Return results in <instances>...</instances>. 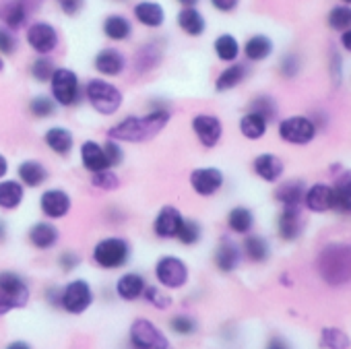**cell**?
<instances>
[{
    "label": "cell",
    "instance_id": "cell-1",
    "mask_svg": "<svg viewBox=\"0 0 351 349\" xmlns=\"http://www.w3.org/2000/svg\"><path fill=\"white\" fill-rule=\"evenodd\" d=\"M169 122V110L165 106H153L143 116H126L110 126L108 136L118 143H145L157 136Z\"/></svg>",
    "mask_w": 351,
    "mask_h": 349
},
{
    "label": "cell",
    "instance_id": "cell-2",
    "mask_svg": "<svg viewBox=\"0 0 351 349\" xmlns=\"http://www.w3.org/2000/svg\"><path fill=\"white\" fill-rule=\"evenodd\" d=\"M316 271L318 277L330 287H341L351 283V244L347 242L326 244L318 252Z\"/></svg>",
    "mask_w": 351,
    "mask_h": 349
},
{
    "label": "cell",
    "instance_id": "cell-3",
    "mask_svg": "<svg viewBox=\"0 0 351 349\" xmlns=\"http://www.w3.org/2000/svg\"><path fill=\"white\" fill-rule=\"evenodd\" d=\"M83 97L87 99V104L101 116H112L116 114L120 108H122V101H124V95L122 91L106 81L104 77L99 79H89L83 87Z\"/></svg>",
    "mask_w": 351,
    "mask_h": 349
},
{
    "label": "cell",
    "instance_id": "cell-4",
    "mask_svg": "<svg viewBox=\"0 0 351 349\" xmlns=\"http://www.w3.org/2000/svg\"><path fill=\"white\" fill-rule=\"evenodd\" d=\"M93 263L104 271L122 269L130 261V244L120 236H110L99 240L91 252Z\"/></svg>",
    "mask_w": 351,
    "mask_h": 349
},
{
    "label": "cell",
    "instance_id": "cell-5",
    "mask_svg": "<svg viewBox=\"0 0 351 349\" xmlns=\"http://www.w3.org/2000/svg\"><path fill=\"white\" fill-rule=\"evenodd\" d=\"M50 93L52 99L62 108H73L83 99V87L79 75L73 69H56L50 79Z\"/></svg>",
    "mask_w": 351,
    "mask_h": 349
},
{
    "label": "cell",
    "instance_id": "cell-6",
    "mask_svg": "<svg viewBox=\"0 0 351 349\" xmlns=\"http://www.w3.org/2000/svg\"><path fill=\"white\" fill-rule=\"evenodd\" d=\"M189 265L173 254H165L155 263V279L163 289H182L189 283Z\"/></svg>",
    "mask_w": 351,
    "mask_h": 349
},
{
    "label": "cell",
    "instance_id": "cell-7",
    "mask_svg": "<svg viewBox=\"0 0 351 349\" xmlns=\"http://www.w3.org/2000/svg\"><path fill=\"white\" fill-rule=\"evenodd\" d=\"M128 341L132 349H169V339L149 318L132 320L128 328Z\"/></svg>",
    "mask_w": 351,
    "mask_h": 349
},
{
    "label": "cell",
    "instance_id": "cell-8",
    "mask_svg": "<svg viewBox=\"0 0 351 349\" xmlns=\"http://www.w3.org/2000/svg\"><path fill=\"white\" fill-rule=\"evenodd\" d=\"M93 289L85 279H73L60 289V308L73 316L83 314L93 304Z\"/></svg>",
    "mask_w": 351,
    "mask_h": 349
},
{
    "label": "cell",
    "instance_id": "cell-9",
    "mask_svg": "<svg viewBox=\"0 0 351 349\" xmlns=\"http://www.w3.org/2000/svg\"><path fill=\"white\" fill-rule=\"evenodd\" d=\"M281 141L291 145H308L316 136V124L308 116H289L283 118L277 126Z\"/></svg>",
    "mask_w": 351,
    "mask_h": 349
},
{
    "label": "cell",
    "instance_id": "cell-10",
    "mask_svg": "<svg viewBox=\"0 0 351 349\" xmlns=\"http://www.w3.org/2000/svg\"><path fill=\"white\" fill-rule=\"evenodd\" d=\"M25 40H27L29 48L40 56L52 54L60 44V36H58L56 27L52 23H46V21H34L27 27Z\"/></svg>",
    "mask_w": 351,
    "mask_h": 349
},
{
    "label": "cell",
    "instance_id": "cell-11",
    "mask_svg": "<svg viewBox=\"0 0 351 349\" xmlns=\"http://www.w3.org/2000/svg\"><path fill=\"white\" fill-rule=\"evenodd\" d=\"M191 189L195 191V195L199 197H213L223 189V171L215 165H203V167H195L189 176Z\"/></svg>",
    "mask_w": 351,
    "mask_h": 349
},
{
    "label": "cell",
    "instance_id": "cell-12",
    "mask_svg": "<svg viewBox=\"0 0 351 349\" xmlns=\"http://www.w3.org/2000/svg\"><path fill=\"white\" fill-rule=\"evenodd\" d=\"M191 128L195 132V136L199 139V143L207 149L219 145L221 136H223V124L215 114H197L193 116Z\"/></svg>",
    "mask_w": 351,
    "mask_h": 349
},
{
    "label": "cell",
    "instance_id": "cell-13",
    "mask_svg": "<svg viewBox=\"0 0 351 349\" xmlns=\"http://www.w3.org/2000/svg\"><path fill=\"white\" fill-rule=\"evenodd\" d=\"M73 209V199L66 191L62 189H48L40 197V211L48 219H62L71 213Z\"/></svg>",
    "mask_w": 351,
    "mask_h": 349
},
{
    "label": "cell",
    "instance_id": "cell-14",
    "mask_svg": "<svg viewBox=\"0 0 351 349\" xmlns=\"http://www.w3.org/2000/svg\"><path fill=\"white\" fill-rule=\"evenodd\" d=\"M182 219L184 215L180 213V209H176L173 205H163L153 219V234L159 240H176L178 230L182 226Z\"/></svg>",
    "mask_w": 351,
    "mask_h": 349
},
{
    "label": "cell",
    "instance_id": "cell-15",
    "mask_svg": "<svg viewBox=\"0 0 351 349\" xmlns=\"http://www.w3.org/2000/svg\"><path fill=\"white\" fill-rule=\"evenodd\" d=\"M0 291L15 304V308H25L29 302V285L15 271H0Z\"/></svg>",
    "mask_w": 351,
    "mask_h": 349
},
{
    "label": "cell",
    "instance_id": "cell-16",
    "mask_svg": "<svg viewBox=\"0 0 351 349\" xmlns=\"http://www.w3.org/2000/svg\"><path fill=\"white\" fill-rule=\"evenodd\" d=\"M126 56L118 48H101L93 58V69L101 77H120L126 71Z\"/></svg>",
    "mask_w": 351,
    "mask_h": 349
},
{
    "label": "cell",
    "instance_id": "cell-17",
    "mask_svg": "<svg viewBox=\"0 0 351 349\" xmlns=\"http://www.w3.org/2000/svg\"><path fill=\"white\" fill-rule=\"evenodd\" d=\"M304 230V219L300 213V207H283L277 217V234L285 242H293L300 238Z\"/></svg>",
    "mask_w": 351,
    "mask_h": 349
},
{
    "label": "cell",
    "instance_id": "cell-18",
    "mask_svg": "<svg viewBox=\"0 0 351 349\" xmlns=\"http://www.w3.org/2000/svg\"><path fill=\"white\" fill-rule=\"evenodd\" d=\"M48 167L40 159H25L17 167V180L25 189H40L48 180Z\"/></svg>",
    "mask_w": 351,
    "mask_h": 349
},
{
    "label": "cell",
    "instance_id": "cell-19",
    "mask_svg": "<svg viewBox=\"0 0 351 349\" xmlns=\"http://www.w3.org/2000/svg\"><path fill=\"white\" fill-rule=\"evenodd\" d=\"M240 261H242V248H240L234 240L223 238V240L217 244L215 254H213L215 267H217L221 273H232V271L238 269Z\"/></svg>",
    "mask_w": 351,
    "mask_h": 349
},
{
    "label": "cell",
    "instance_id": "cell-20",
    "mask_svg": "<svg viewBox=\"0 0 351 349\" xmlns=\"http://www.w3.org/2000/svg\"><path fill=\"white\" fill-rule=\"evenodd\" d=\"M79 157H81V165L89 173H95V171H101V169H108L110 167V161L106 157L104 145H99L97 141H85V143H81Z\"/></svg>",
    "mask_w": 351,
    "mask_h": 349
},
{
    "label": "cell",
    "instance_id": "cell-21",
    "mask_svg": "<svg viewBox=\"0 0 351 349\" xmlns=\"http://www.w3.org/2000/svg\"><path fill=\"white\" fill-rule=\"evenodd\" d=\"M27 240L34 248L38 250H50L58 244L60 232L54 224L50 221H38L27 230Z\"/></svg>",
    "mask_w": 351,
    "mask_h": 349
},
{
    "label": "cell",
    "instance_id": "cell-22",
    "mask_svg": "<svg viewBox=\"0 0 351 349\" xmlns=\"http://www.w3.org/2000/svg\"><path fill=\"white\" fill-rule=\"evenodd\" d=\"M132 13H134V19L143 27H149V29H157L165 23V11L157 0H141V3L134 5Z\"/></svg>",
    "mask_w": 351,
    "mask_h": 349
},
{
    "label": "cell",
    "instance_id": "cell-23",
    "mask_svg": "<svg viewBox=\"0 0 351 349\" xmlns=\"http://www.w3.org/2000/svg\"><path fill=\"white\" fill-rule=\"evenodd\" d=\"M44 143L58 157H66V155H71V151L75 147V134H73V130H69L64 126H50L44 132Z\"/></svg>",
    "mask_w": 351,
    "mask_h": 349
},
{
    "label": "cell",
    "instance_id": "cell-24",
    "mask_svg": "<svg viewBox=\"0 0 351 349\" xmlns=\"http://www.w3.org/2000/svg\"><path fill=\"white\" fill-rule=\"evenodd\" d=\"M176 23H178L182 34H186L191 38H201L207 32L205 15L197 7H182L178 17H176Z\"/></svg>",
    "mask_w": 351,
    "mask_h": 349
},
{
    "label": "cell",
    "instance_id": "cell-25",
    "mask_svg": "<svg viewBox=\"0 0 351 349\" xmlns=\"http://www.w3.org/2000/svg\"><path fill=\"white\" fill-rule=\"evenodd\" d=\"M304 207L312 213H324L332 209V186L326 184H312L304 193Z\"/></svg>",
    "mask_w": 351,
    "mask_h": 349
},
{
    "label": "cell",
    "instance_id": "cell-26",
    "mask_svg": "<svg viewBox=\"0 0 351 349\" xmlns=\"http://www.w3.org/2000/svg\"><path fill=\"white\" fill-rule=\"evenodd\" d=\"M0 19H3V25L9 27L11 32L21 29L29 19V0H9L3 7Z\"/></svg>",
    "mask_w": 351,
    "mask_h": 349
},
{
    "label": "cell",
    "instance_id": "cell-27",
    "mask_svg": "<svg viewBox=\"0 0 351 349\" xmlns=\"http://www.w3.org/2000/svg\"><path fill=\"white\" fill-rule=\"evenodd\" d=\"M254 173L265 182H277L283 176V161L273 153H263L252 161Z\"/></svg>",
    "mask_w": 351,
    "mask_h": 349
},
{
    "label": "cell",
    "instance_id": "cell-28",
    "mask_svg": "<svg viewBox=\"0 0 351 349\" xmlns=\"http://www.w3.org/2000/svg\"><path fill=\"white\" fill-rule=\"evenodd\" d=\"M145 287H147L145 277H143L141 273H134V271L124 273V275L116 281V293H118V298L124 300V302H134V300H138V298L143 296Z\"/></svg>",
    "mask_w": 351,
    "mask_h": 349
},
{
    "label": "cell",
    "instance_id": "cell-29",
    "mask_svg": "<svg viewBox=\"0 0 351 349\" xmlns=\"http://www.w3.org/2000/svg\"><path fill=\"white\" fill-rule=\"evenodd\" d=\"M25 186L19 180H0V209L15 211L23 205Z\"/></svg>",
    "mask_w": 351,
    "mask_h": 349
},
{
    "label": "cell",
    "instance_id": "cell-30",
    "mask_svg": "<svg viewBox=\"0 0 351 349\" xmlns=\"http://www.w3.org/2000/svg\"><path fill=\"white\" fill-rule=\"evenodd\" d=\"M104 36L110 42H126L132 36V23L128 17L120 15V13H112L104 19Z\"/></svg>",
    "mask_w": 351,
    "mask_h": 349
},
{
    "label": "cell",
    "instance_id": "cell-31",
    "mask_svg": "<svg viewBox=\"0 0 351 349\" xmlns=\"http://www.w3.org/2000/svg\"><path fill=\"white\" fill-rule=\"evenodd\" d=\"M332 209L341 215H351V171H345L332 186Z\"/></svg>",
    "mask_w": 351,
    "mask_h": 349
},
{
    "label": "cell",
    "instance_id": "cell-32",
    "mask_svg": "<svg viewBox=\"0 0 351 349\" xmlns=\"http://www.w3.org/2000/svg\"><path fill=\"white\" fill-rule=\"evenodd\" d=\"M242 254L254 263V265H261L265 261H269L271 256V246L269 242L263 238V236H256V234H246L244 242H242Z\"/></svg>",
    "mask_w": 351,
    "mask_h": 349
},
{
    "label": "cell",
    "instance_id": "cell-33",
    "mask_svg": "<svg viewBox=\"0 0 351 349\" xmlns=\"http://www.w3.org/2000/svg\"><path fill=\"white\" fill-rule=\"evenodd\" d=\"M271 54H273V42H271V38H267L263 34L250 36L244 44V56L250 62H263Z\"/></svg>",
    "mask_w": 351,
    "mask_h": 349
},
{
    "label": "cell",
    "instance_id": "cell-34",
    "mask_svg": "<svg viewBox=\"0 0 351 349\" xmlns=\"http://www.w3.org/2000/svg\"><path fill=\"white\" fill-rule=\"evenodd\" d=\"M246 75H248L246 64L232 62V64H230L228 69H223V71L219 73V77L215 79V89H217L219 93L232 91V89H236V87L246 79Z\"/></svg>",
    "mask_w": 351,
    "mask_h": 349
},
{
    "label": "cell",
    "instance_id": "cell-35",
    "mask_svg": "<svg viewBox=\"0 0 351 349\" xmlns=\"http://www.w3.org/2000/svg\"><path fill=\"white\" fill-rule=\"evenodd\" d=\"M228 228L238 236H246L254 228V213L248 207H234L228 213Z\"/></svg>",
    "mask_w": 351,
    "mask_h": 349
},
{
    "label": "cell",
    "instance_id": "cell-36",
    "mask_svg": "<svg viewBox=\"0 0 351 349\" xmlns=\"http://www.w3.org/2000/svg\"><path fill=\"white\" fill-rule=\"evenodd\" d=\"M267 126H269V122L261 114L250 112V110L240 118V132L248 141H261L267 132Z\"/></svg>",
    "mask_w": 351,
    "mask_h": 349
},
{
    "label": "cell",
    "instance_id": "cell-37",
    "mask_svg": "<svg viewBox=\"0 0 351 349\" xmlns=\"http://www.w3.org/2000/svg\"><path fill=\"white\" fill-rule=\"evenodd\" d=\"M304 193H306V189L300 180H289V182H283L281 186H277L275 199L281 203V207H300L304 201Z\"/></svg>",
    "mask_w": 351,
    "mask_h": 349
},
{
    "label": "cell",
    "instance_id": "cell-38",
    "mask_svg": "<svg viewBox=\"0 0 351 349\" xmlns=\"http://www.w3.org/2000/svg\"><path fill=\"white\" fill-rule=\"evenodd\" d=\"M213 50H215V56L221 62H228V64L236 62L238 56H240V44H238V40L232 34H221L213 42Z\"/></svg>",
    "mask_w": 351,
    "mask_h": 349
},
{
    "label": "cell",
    "instance_id": "cell-39",
    "mask_svg": "<svg viewBox=\"0 0 351 349\" xmlns=\"http://www.w3.org/2000/svg\"><path fill=\"white\" fill-rule=\"evenodd\" d=\"M159 62H161V48L155 42H149L143 48H138V52L134 56V67H136L138 73H149Z\"/></svg>",
    "mask_w": 351,
    "mask_h": 349
},
{
    "label": "cell",
    "instance_id": "cell-40",
    "mask_svg": "<svg viewBox=\"0 0 351 349\" xmlns=\"http://www.w3.org/2000/svg\"><path fill=\"white\" fill-rule=\"evenodd\" d=\"M27 110H29V114H32L36 120H48V118L56 116L58 104L52 99V95H36V97L29 99Z\"/></svg>",
    "mask_w": 351,
    "mask_h": 349
},
{
    "label": "cell",
    "instance_id": "cell-41",
    "mask_svg": "<svg viewBox=\"0 0 351 349\" xmlns=\"http://www.w3.org/2000/svg\"><path fill=\"white\" fill-rule=\"evenodd\" d=\"M320 347L322 349H349L351 341L345 330L337 326H326L320 333Z\"/></svg>",
    "mask_w": 351,
    "mask_h": 349
},
{
    "label": "cell",
    "instance_id": "cell-42",
    "mask_svg": "<svg viewBox=\"0 0 351 349\" xmlns=\"http://www.w3.org/2000/svg\"><path fill=\"white\" fill-rule=\"evenodd\" d=\"M201 238H203V226L193 217H184L176 240H178L180 244H184V246H195V244L201 242Z\"/></svg>",
    "mask_w": 351,
    "mask_h": 349
},
{
    "label": "cell",
    "instance_id": "cell-43",
    "mask_svg": "<svg viewBox=\"0 0 351 349\" xmlns=\"http://www.w3.org/2000/svg\"><path fill=\"white\" fill-rule=\"evenodd\" d=\"M197 328H199V322L191 314H176L169 318V330L180 337H191L197 333Z\"/></svg>",
    "mask_w": 351,
    "mask_h": 349
},
{
    "label": "cell",
    "instance_id": "cell-44",
    "mask_svg": "<svg viewBox=\"0 0 351 349\" xmlns=\"http://www.w3.org/2000/svg\"><path fill=\"white\" fill-rule=\"evenodd\" d=\"M91 184L97 189V191H116L120 186V178L118 173L114 171V167H108V169H101V171H95L91 173Z\"/></svg>",
    "mask_w": 351,
    "mask_h": 349
},
{
    "label": "cell",
    "instance_id": "cell-45",
    "mask_svg": "<svg viewBox=\"0 0 351 349\" xmlns=\"http://www.w3.org/2000/svg\"><path fill=\"white\" fill-rule=\"evenodd\" d=\"M29 71H32V77H34L38 83H50V79H52L56 67H54V60H52V58L40 56V58H36V60L32 62V69H29Z\"/></svg>",
    "mask_w": 351,
    "mask_h": 349
},
{
    "label": "cell",
    "instance_id": "cell-46",
    "mask_svg": "<svg viewBox=\"0 0 351 349\" xmlns=\"http://www.w3.org/2000/svg\"><path fill=\"white\" fill-rule=\"evenodd\" d=\"M248 110L261 114L267 122H271L277 116V104H275V99L271 95H258V97H254L250 101V108Z\"/></svg>",
    "mask_w": 351,
    "mask_h": 349
},
{
    "label": "cell",
    "instance_id": "cell-47",
    "mask_svg": "<svg viewBox=\"0 0 351 349\" xmlns=\"http://www.w3.org/2000/svg\"><path fill=\"white\" fill-rule=\"evenodd\" d=\"M328 27L335 29V32H345L351 27V9L347 7H335L330 13H328Z\"/></svg>",
    "mask_w": 351,
    "mask_h": 349
},
{
    "label": "cell",
    "instance_id": "cell-48",
    "mask_svg": "<svg viewBox=\"0 0 351 349\" xmlns=\"http://www.w3.org/2000/svg\"><path fill=\"white\" fill-rule=\"evenodd\" d=\"M143 296H145V300H147L153 308H157V310H165V308L171 306V298H169L161 287H157V285H147L145 291H143Z\"/></svg>",
    "mask_w": 351,
    "mask_h": 349
},
{
    "label": "cell",
    "instance_id": "cell-49",
    "mask_svg": "<svg viewBox=\"0 0 351 349\" xmlns=\"http://www.w3.org/2000/svg\"><path fill=\"white\" fill-rule=\"evenodd\" d=\"M19 48V40L15 36V32H11L9 27L0 25V54L3 56H13Z\"/></svg>",
    "mask_w": 351,
    "mask_h": 349
},
{
    "label": "cell",
    "instance_id": "cell-50",
    "mask_svg": "<svg viewBox=\"0 0 351 349\" xmlns=\"http://www.w3.org/2000/svg\"><path fill=\"white\" fill-rule=\"evenodd\" d=\"M302 69V62H300V56L298 54H285L279 62V73L285 77V79H293Z\"/></svg>",
    "mask_w": 351,
    "mask_h": 349
},
{
    "label": "cell",
    "instance_id": "cell-51",
    "mask_svg": "<svg viewBox=\"0 0 351 349\" xmlns=\"http://www.w3.org/2000/svg\"><path fill=\"white\" fill-rule=\"evenodd\" d=\"M104 151H106V157L110 161V167H118L124 161V149H122V145L118 141L108 139L104 143Z\"/></svg>",
    "mask_w": 351,
    "mask_h": 349
},
{
    "label": "cell",
    "instance_id": "cell-52",
    "mask_svg": "<svg viewBox=\"0 0 351 349\" xmlns=\"http://www.w3.org/2000/svg\"><path fill=\"white\" fill-rule=\"evenodd\" d=\"M58 265H60V269H62L64 273H71V271H75V269L81 265V256H79L75 250H64V252L58 256Z\"/></svg>",
    "mask_w": 351,
    "mask_h": 349
},
{
    "label": "cell",
    "instance_id": "cell-53",
    "mask_svg": "<svg viewBox=\"0 0 351 349\" xmlns=\"http://www.w3.org/2000/svg\"><path fill=\"white\" fill-rule=\"evenodd\" d=\"M56 5L66 17H77L85 9V0H56Z\"/></svg>",
    "mask_w": 351,
    "mask_h": 349
},
{
    "label": "cell",
    "instance_id": "cell-54",
    "mask_svg": "<svg viewBox=\"0 0 351 349\" xmlns=\"http://www.w3.org/2000/svg\"><path fill=\"white\" fill-rule=\"evenodd\" d=\"M209 3L219 13H234L240 5V0H209Z\"/></svg>",
    "mask_w": 351,
    "mask_h": 349
},
{
    "label": "cell",
    "instance_id": "cell-55",
    "mask_svg": "<svg viewBox=\"0 0 351 349\" xmlns=\"http://www.w3.org/2000/svg\"><path fill=\"white\" fill-rule=\"evenodd\" d=\"M265 349H293V347H291V345H289V341H287V339H283L281 335H273V337L267 341Z\"/></svg>",
    "mask_w": 351,
    "mask_h": 349
},
{
    "label": "cell",
    "instance_id": "cell-56",
    "mask_svg": "<svg viewBox=\"0 0 351 349\" xmlns=\"http://www.w3.org/2000/svg\"><path fill=\"white\" fill-rule=\"evenodd\" d=\"M11 310H17L15 308V304L3 293V291H0V316H5L7 312H11Z\"/></svg>",
    "mask_w": 351,
    "mask_h": 349
},
{
    "label": "cell",
    "instance_id": "cell-57",
    "mask_svg": "<svg viewBox=\"0 0 351 349\" xmlns=\"http://www.w3.org/2000/svg\"><path fill=\"white\" fill-rule=\"evenodd\" d=\"M341 44H343V48H345L347 52H351V27L345 29V32L341 34Z\"/></svg>",
    "mask_w": 351,
    "mask_h": 349
},
{
    "label": "cell",
    "instance_id": "cell-58",
    "mask_svg": "<svg viewBox=\"0 0 351 349\" xmlns=\"http://www.w3.org/2000/svg\"><path fill=\"white\" fill-rule=\"evenodd\" d=\"M7 173H9V159L3 153H0V180H3Z\"/></svg>",
    "mask_w": 351,
    "mask_h": 349
},
{
    "label": "cell",
    "instance_id": "cell-59",
    "mask_svg": "<svg viewBox=\"0 0 351 349\" xmlns=\"http://www.w3.org/2000/svg\"><path fill=\"white\" fill-rule=\"evenodd\" d=\"M5 349H32V345L27 343V341H21V339H17V341H11Z\"/></svg>",
    "mask_w": 351,
    "mask_h": 349
},
{
    "label": "cell",
    "instance_id": "cell-60",
    "mask_svg": "<svg viewBox=\"0 0 351 349\" xmlns=\"http://www.w3.org/2000/svg\"><path fill=\"white\" fill-rule=\"evenodd\" d=\"M7 236H9V226L5 219H0V244L7 240Z\"/></svg>",
    "mask_w": 351,
    "mask_h": 349
},
{
    "label": "cell",
    "instance_id": "cell-61",
    "mask_svg": "<svg viewBox=\"0 0 351 349\" xmlns=\"http://www.w3.org/2000/svg\"><path fill=\"white\" fill-rule=\"evenodd\" d=\"M201 3V0H178L180 7H197Z\"/></svg>",
    "mask_w": 351,
    "mask_h": 349
},
{
    "label": "cell",
    "instance_id": "cell-62",
    "mask_svg": "<svg viewBox=\"0 0 351 349\" xmlns=\"http://www.w3.org/2000/svg\"><path fill=\"white\" fill-rule=\"evenodd\" d=\"M5 71V60H3V56H0V73Z\"/></svg>",
    "mask_w": 351,
    "mask_h": 349
},
{
    "label": "cell",
    "instance_id": "cell-63",
    "mask_svg": "<svg viewBox=\"0 0 351 349\" xmlns=\"http://www.w3.org/2000/svg\"><path fill=\"white\" fill-rule=\"evenodd\" d=\"M114 3H126V0H114Z\"/></svg>",
    "mask_w": 351,
    "mask_h": 349
},
{
    "label": "cell",
    "instance_id": "cell-64",
    "mask_svg": "<svg viewBox=\"0 0 351 349\" xmlns=\"http://www.w3.org/2000/svg\"><path fill=\"white\" fill-rule=\"evenodd\" d=\"M345 3H351V0H345Z\"/></svg>",
    "mask_w": 351,
    "mask_h": 349
}]
</instances>
